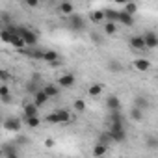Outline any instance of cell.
Segmentation results:
<instances>
[{
  "label": "cell",
  "mask_w": 158,
  "mask_h": 158,
  "mask_svg": "<svg viewBox=\"0 0 158 158\" xmlns=\"http://www.w3.org/2000/svg\"><path fill=\"white\" fill-rule=\"evenodd\" d=\"M15 32L23 37V41H24L26 47H35V45H37V39H39V37H37V34H35L34 30L23 26V28H15Z\"/></svg>",
  "instance_id": "1"
},
{
  "label": "cell",
  "mask_w": 158,
  "mask_h": 158,
  "mask_svg": "<svg viewBox=\"0 0 158 158\" xmlns=\"http://www.w3.org/2000/svg\"><path fill=\"white\" fill-rule=\"evenodd\" d=\"M47 121L52 123V125H58V123H69L71 121V114L69 110H54L47 115Z\"/></svg>",
  "instance_id": "2"
},
{
  "label": "cell",
  "mask_w": 158,
  "mask_h": 158,
  "mask_svg": "<svg viewBox=\"0 0 158 158\" xmlns=\"http://www.w3.org/2000/svg\"><path fill=\"white\" fill-rule=\"evenodd\" d=\"M67 23H69V28L73 32H82L86 28V23H84V17L82 15H76V13H71L67 17Z\"/></svg>",
  "instance_id": "3"
},
{
  "label": "cell",
  "mask_w": 158,
  "mask_h": 158,
  "mask_svg": "<svg viewBox=\"0 0 158 158\" xmlns=\"http://www.w3.org/2000/svg\"><path fill=\"white\" fill-rule=\"evenodd\" d=\"M2 127L8 132H19L23 128V121L19 117H6V119H2Z\"/></svg>",
  "instance_id": "4"
},
{
  "label": "cell",
  "mask_w": 158,
  "mask_h": 158,
  "mask_svg": "<svg viewBox=\"0 0 158 158\" xmlns=\"http://www.w3.org/2000/svg\"><path fill=\"white\" fill-rule=\"evenodd\" d=\"M60 88H65V89H69V88H73L74 84H76V76L73 74V73H65V74H61L60 78H58V82H56Z\"/></svg>",
  "instance_id": "5"
},
{
  "label": "cell",
  "mask_w": 158,
  "mask_h": 158,
  "mask_svg": "<svg viewBox=\"0 0 158 158\" xmlns=\"http://www.w3.org/2000/svg\"><path fill=\"white\" fill-rule=\"evenodd\" d=\"M128 45H130L134 50H138V52L147 50L145 41H143V35H130V37H128Z\"/></svg>",
  "instance_id": "6"
},
{
  "label": "cell",
  "mask_w": 158,
  "mask_h": 158,
  "mask_svg": "<svg viewBox=\"0 0 158 158\" xmlns=\"http://www.w3.org/2000/svg\"><path fill=\"white\" fill-rule=\"evenodd\" d=\"M143 41H145V47L151 48V50H154L158 47V35L154 32H145L143 34Z\"/></svg>",
  "instance_id": "7"
},
{
  "label": "cell",
  "mask_w": 158,
  "mask_h": 158,
  "mask_svg": "<svg viewBox=\"0 0 158 158\" xmlns=\"http://www.w3.org/2000/svg\"><path fill=\"white\" fill-rule=\"evenodd\" d=\"M23 115L24 117H32V115H39V106L32 101V102H24L23 104Z\"/></svg>",
  "instance_id": "8"
},
{
  "label": "cell",
  "mask_w": 158,
  "mask_h": 158,
  "mask_svg": "<svg viewBox=\"0 0 158 158\" xmlns=\"http://www.w3.org/2000/svg\"><path fill=\"white\" fill-rule=\"evenodd\" d=\"M132 67H134L136 71H139V73H145V71L151 69V61H149L147 58H138V60L132 61Z\"/></svg>",
  "instance_id": "9"
},
{
  "label": "cell",
  "mask_w": 158,
  "mask_h": 158,
  "mask_svg": "<svg viewBox=\"0 0 158 158\" xmlns=\"http://www.w3.org/2000/svg\"><path fill=\"white\" fill-rule=\"evenodd\" d=\"M58 13L63 15V17H69L71 13H74V6H73V2H69V0L61 2V4L58 6Z\"/></svg>",
  "instance_id": "10"
},
{
  "label": "cell",
  "mask_w": 158,
  "mask_h": 158,
  "mask_svg": "<svg viewBox=\"0 0 158 158\" xmlns=\"http://www.w3.org/2000/svg\"><path fill=\"white\" fill-rule=\"evenodd\" d=\"M43 61H47L50 65H56L60 61V54L56 50H43Z\"/></svg>",
  "instance_id": "11"
},
{
  "label": "cell",
  "mask_w": 158,
  "mask_h": 158,
  "mask_svg": "<svg viewBox=\"0 0 158 158\" xmlns=\"http://www.w3.org/2000/svg\"><path fill=\"white\" fill-rule=\"evenodd\" d=\"M48 101H50V99H48V95H47L43 89H37V91L34 93V102H35L39 108H41V106H45Z\"/></svg>",
  "instance_id": "12"
},
{
  "label": "cell",
  "mask_w": 158,
  "mask_h": 158,
  "mask_svg": "<svg viewBox=\"0 0 158 158\" xmlns=\"http://www.w3.org/2000/svg\"><path fill=\"white\" fill-rule=\"evenodd\" d=\"M108 132H110L114 143H123V141L127 139V130H125V128H119V130H108Z\"/></svg>",
  "instance_id": "13"
},
{
  "label": "cell",
  "mask_w": 158,
  "mask_h": 158,
  "mask_svg": "<svg viewBox=\"0 0 158 158\" xmlns=\"http://www.w3.org/2000/svg\"><path fill=\"white\" fill-rule=\"evenodd\" d=\"M117 24H123V26H132V24H134V15H128L127 11H119Z\"/></svg>",
  "instance_id": "14"
},
{
  "label": "cell",
  "mask_w": 158,
  "mask_h": 158,
  "mask_svg": "<svg viewBox=\"0 0 158 158\" xmlns=\"http://www.w3.org/2000/svg\"><path fill=\"white\" fill-rule=\"evenodd\" d=\"M43 91L48 95V99H54V97L60 95V86H58V84H45Z\"/></svg>",
  "instance_id": "15"
},
{
  "label": "cell",
  "mask_w": 158,
  "mask_h": 158,
  "mask_svg": "<svg viewBox=\"0 0 158 158\" xmlns=\"http://www.w3.org/2000/svg\"><path fill=\"white\" fill-rule=\"evenodd\" d=\"M88 95L89 97H101L102 95V84H99V82L89 84L88 86Z\"/></svg>",
  "instance_id": "16"
},
{
  "label": "cell",
  "mask_w": 158,
  "mask_h": 158,
  "mask_svg": "<svg viewBox=\"0 0 158 158\" xmlns=\"http://www.w3.org/2000/svg\"><path fill=\"white\" fill-rule=\"evenodd\" d=\"M89 21H91L93 24H101V23H104V11H102V10H95V11H91V13H89Z\"/></svg>",
  "instance_id": "17"
},
{
  "label": "cell",
  "mask_w": 158,
  "mask_h": 158,
  "mask_svg": "<svg viewBox=\"0 0 158 158\" xmlns=\"http://www.w3.org/2000/svg\"><path fill=\"white\" fill-rule=\"evenodd\" d=\"M10 45H13L15 48H26V45H24V41H23V37L13 30V34H11V39H10Z\"/></svg>",
  "instance_id": "18"
},
{
  "label": "cell",
  "mask_w": 158,
  "mask_h": 158,
  "mask_svg": "<svg viewBox=\"0 0 158 158\" xmlns=\"http://www.w3.org/2000/svg\"><path fill=\"white\" fill-rule=\"evenodd\" d=\"M106 106H108V110H121V101H119V97L110 95V97L106 99Z\"/></svg>",
  "instance_id": "19"
},
{
  "label": "cell",
  "mask_w": 158,
  "mask_h": 158,
  "mask_svg": "<svg viewBox=\"0 0 158 158\" xmlns=\"http://www.w3.org/2000/svg\"><path fill=\"white\" fill-rule=\"evenodd\" d=\"M102 26H104V34H106V35H115V34H117V23L104 21Z\"/></svg>",
  "instance_id": "20"
},
{
  "label": "cell",
  "mask_w": 158,
  "mask_h": 158,
  "mask_svg": "<svg viewBox=\"0 0 158 158\" xmlns=\"http://www.w3.org/2000/svg\"><path fill=\"white\" fill-rule=\"evenodd\" d=\"M104 21H112V23H117V17H119V11L117 10H110V8H104Z\"/></svg>",
  "instance_id": "21"
},
{
  "label": "cell",
  "mask_w": 158,
  "mask_h": 158,
  "mask_svg": "<svg viewBox=\"0 0 158 158\" xmlns=\"http://www.w3.org/2000/svg\"><path fill=\"white\" fill-rule=\"evenodd\" d=\"M2 151H4V156H8V158H15V156L19 154V151H17V147H15L13 143L4 145V147H2Z\"/></svg>",
  "instance_id": "22"
},
{
  "label": "cell",
  "mask_w": 158,
  "mask_h": 158,
  "mask_svg": "<svg viewBox=\"0 0 158 158\" xmlns=\"http://www.w3.org/2000/svg\"><path fill=\"white\" fill-rule=\"evenodd\" d=\"M108 152V145H104V143H95V147H93V151H91V154L93 156H102V154H106Z\"/></svg>",
  "instance_id": "23"
},
{
  "label": "cell",
  "mask_w": 158,
  "mask_h": 158,
  "mask_svg": "<svg viewBox=\"0 0 158 158\" xmlns=\"http://www.w3.org/2000/svg\"><path fill=\"white\" fill-rule=\"evenodd\" d=\"M73 108H74V112H78V114H84V112H86V108H88V104H86V101H84V99H74Z\"/></svg>",
  "instance_id": "24"
},
{
  "label": "cell",
  "mask_w": 158,
  "mask_h": 158,
  "mask_svg": "<svg viewBox=\"0 0 158 158\" xmlns=\"http://www.w3.org/2000/svg\"><path fill=\"white\" fill-rule=\"evenodd\" d=\"M24 125H26V127H30V128H37V127L41 125V119H39V115L24 117Z\"/></svg>",
  "instance_id": "25"
},
{
  "label": "cell",
  "mask_w": 158,
  "mask_h": 158,
  "mask_svg": "<svg viewBox=\"0 0 158 158\" xmlns=\"http://www.w3.org/2000/svg\"><path fill=\"white\" fill-rule=\"evenodd\" d=\"M143 115H145V112H143L141 108H138V106H134V108L130 110V119H132V121H141Z\"/></svg>",
  "instance_id": "26"
},
{
  "label": "cell",
  "mask_w": 158,
  "mask_h": 158,
  "mask_svg": "<svg viewBox=\"0 0 158 158\" xmlns=\"http://www.w3.org/2000/svg\"><path fill=\"white\" fill-rule=\"evenodd\" d=\"M97 141H99V143H104V145L114 143V141H112V136H110V132H108V130L101 132V134H99V138H97Z\"/></svg>",
  "instance_id": "27"
},
{
  "label": "cell",
  "mask_w": 158,
  "mask_h": 158,
  "mask_svg": "<svg viewBox=\"0 0 158 158\" xmlns=\"http://www.w3.org/2000/svg\"><path fill=\"white\" fill-rule=\"evenodd\" d=\"M123 6H125V10H123V11H127L128 15H134V13L138 11V4H136V2H132V0H128V2H125Z\"/></svg>",
  "instance_id": "28"
},
{
  "label": "cell",
  "mask_w": 158,
  "mask_h": 158,
  "mask_svg": "<svg viewBox=\"0 0 158 158\" xmlns=\"http://www.w3.org/2000/svg\"><path fill=\"white\" fill-rule=\"evenodd\" d=\"M134 106H138V108H141L143 112H147V110H149V101H147L145 97H136Z\"/></svg>",
  "instance_id": "29"
},
{
  "label": "cell",
  "mask_w": 158,
  "mask_h": 158,
  "mask_svg": "<svg viewBox=\"0 0 158 158\" xmlns=\"http://www.w3.org/2000/svg\"><path fill=\"white\" fill-rule=\"evenodd\" d=\"M11 73L8 71V69H0V82H6V84H10L11 82Z\"/></svg>",
  "instance_id": "30"
},
{
  "label": "cell",
  "mask_w": 158,
  "mask_h": 158,
  "mask_svg": "<svg viewBox=\"0 0 158 158\" xmlns=\"http://www.w3.org/2000/svg\"><path fill=\"white\" fill-rule=\"evenodd\" d=\"M26 56H30V58H34V60H43V50L28 48V50H26Z\"/></svg>",
  "instance_id": "31"
},
{
  "label": "cell",
  "mask_w": 158,
  "mask_h": 158,
  "mask_svg": "<svg viewBox=\"0 0 158 158\" xmlns=\"http://www.w3.org/2000/svg\"><path fill=\"white\" fill-rule=\"evenodd\" d=\"M108 71H110V73H121V71H123V65H121L119 61H114V60H112V61H108Z\"/></svg>",
  "instance_id": "32"
},
{
  "label": "cell",
  "mask_w": 158,
  "mask_h": 158,
  "mask_svg": "<svg viewBox=\"0 0 158 158\" xmlns=\"http://www.w3.org/2000/svg\"><path fill=\"white\" fill-rule=\"evenodd\" d=\"M6 95H11L10 86H8L6 82H0V97H6Z\"/></svg>",
  "instance_id": "33"
},
{
  "label": "cell",
  "mask_w": 158,
  "mask_h": 158,
  "mask_svg": "<svg viewBox=\"0 0 158 158\" xmlns=\"http://www.w3.org/2000/svg\"><path fill=\"white\" fill-rule=\"evenodd\" d=\"M147 147H149V149H156V147H158V139H156L154 136L149 138V139H147Z\"/></svg>",
  "instance_id": "34"
},
{
  "label": "cell",
  "mask_w": 158,
  "mask_h": 158,
  "mask_svg": "<svg viewBox=\"0 0 158 158\" xmlns=\"http://www.w3.org/2000/svg\"><path fill=\"white\" fill-rule=\"evenodd\" d=\"M23 2H24L28 8H37V6H39V0H23Z\"/></svg>",
  "instance_id": "35"
},
{
  "label": "cell",
  "mask_w": 158,
  "mask_h": 158,
  "mask_svg": "<svg viewBox=\"0 0 158 158\" xmlns=\"http://www.w3.org/2000/svg\"><path fill=\"white\" fill-rule=\"evenodd\" d=\"M0 102H2V104H10V102H11V95H6V97H0Z\"/></svg>",
  "instance_id": "36"
},
{
  "label": "cell",
  "mask_w": 158,
  "mask_h": 158,
  "mask_svg": "<svg viewBox=\"0 0 158 158\" xmlns=\"http://www.w3.org/2000/svg\"><path fill=\"white\" fill-rule=\"evenodd\" d=\"M54 143H56V141H54L52 138H47V139H45V147H48V149H50V147H54Z\"/></svg>",
  "instance_id": "37"
},
{
  "label": "cell",
  "mask_w": 158,
  "mask_h": 158,
  "mask_svg": "<svg viewBox=\"0 0 158 158\" xmlns=\"http://www.w3.org/2000/svg\"><path fill=\"white\" fill-rule=\"evenodd\" d=\"M114 2H115V4H121V6H123L125 2H128V0H114Z\"/></svg>",
  "instance_id": "38"
},
{
  "label": "cell",
  "mask_w": 158,
  "mask_h": 158,
  "mask_svg": "<svg viewBox=\"0 0 158 158\" xmlns=\"http://www.w3.org/2000/svg\"><path fill=\"white\" fill-rule=\"evenodd\" d=\"M0 156H4V151H2V149H0Z\"/></svg>",
  "instance_id": "39"
},
{
  "label": "cell",
  "mask_w": 158,
  "mask_h": 158,
  "mask_svg": "<svg viewBox=\"0 0 158 158\" xmlns=\"http://www.w3.org/2000/svg\"><path fill=\"white\" fill-rule=\"evenodd\" d=\"M0 121H2V117H0Z\"/></svg>",
  "instance_id": "40"
}]
</instances>
